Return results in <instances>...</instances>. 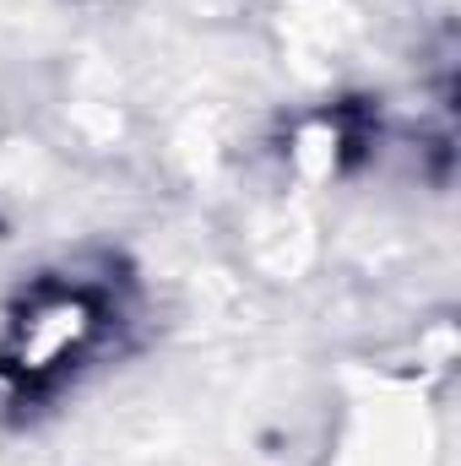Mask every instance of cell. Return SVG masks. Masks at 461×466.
<instances>
[{
  "mask_svg": "<svg viewBox=\"0 0 461 466\" xmlns=\"http://www.w3.org/2000/svg\"><path fill=\"white\" fill-rule=\"evenodd\" d=\"M104 326V299H93L82 282H49L27 299L22 320L11 326V348H5V369L22 380H44L55 374L66 358L87 348Z\"/></svg>",
  "mask_w": 461,
  "mask_h": 466,
  "instance_id": "cell-1",
  "label": "cell"
}]
</instances>
